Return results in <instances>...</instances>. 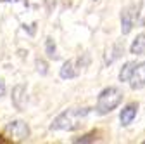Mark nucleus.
Instances as JSON below:
<instances>
[{
  "mask_svg": "<svg viewBox=\"0 0 145 144\" xmlns=\"http://www.w3.org/2000/svg\"><path fill=\"white\" fill-rule=\"evenodd\" d=\"M90 115V108H72L62 111L50 123V130H78L83 120Z\"/></svg>",
  "mask_w": 145,
  "mask_h": 144,
  "instance_id": "1",
  "label": "nucleus"
},
{
  "mask_svg": "<svg viewBox=\"0 0 145 144\" xmlns=\"http://www.w3.org/2000/svg\"><path fill=\"white\" fill-rule=\"evenodd\" d=\"M121 101H123L121 89H118V87H107V89H104V90L99 94L95 110H97L99 115H107V113H111L112 110H116V108L121 104Z\"/></svg>",
  "mask_w": 145,
  "mask_h": 144,
  "instance_id": "2",
  "label": "nucleus"
},
{
  "mask_svg": "<svg viewBox=\"0 0 145 144\" xmlns=\"http://www.w3.org/2000/svg\"><path fill=\"white\" fill-rule=\"evenodd\" d=\"M137 17H138V7L130 5V7L123 9V12H121V33L123 35H128L133 30Z\"/></svg>",
  "mask_w": 145,
  "mask_h": 144,
  "instance_id": "3",
  "label": "nucleus"
},
{
  "mask_svg": "<svg viewBox=\"0 0 145 144\" xmlns=\"http://www.w3.org/2000/svg\"><path fill=\"white\" fill-rule=\"evenodd\" d=\"M5 132L10 134V135H12L14 139H17V141H24V139H28L29 134H31L28 123L23 122V120H12L10 123H7Z\"/></svg>",
  "mask_w": 145,
  "mask_h": 144,
  "instance_id": "4",
  "label": "nucleus"
},
{
  "mask_svg": "<svg viewBox=\"0 0 145 144\" xmlns=\"http://www.w3.org/2000/svg\"><path fill=\"white\" fill-rule=\"evenodd\" d=\"M81 68H83V64L80 63V57H78V59H67V61L62 64L59 75H61V78H64V80L76 78V77L81 73Z\"/></svg>",
  "mask_w": 145,
  "mask_h": 144,
  "instance_id": "5",
  "label": "nucleus"
},
{
  "mask_svg": "<svg viewBox=\"0 0 145 144\" xmlns=\"http://www.w3.org/2000/svg\"><path fill=\"white\" fill-rule=\"evenodd\" d=\"M12 104L16 110L23 111L26 108V102H28V94H26V85L23 83H17L14 89H12Z\"/></svg>",
  "mask_w": 145,
  "mask_h": 144,
  "instance_id": "6",
  "label": "nucleus"
},
{
  "mask_svg": "<svg viewBox=\"0 0 145 144\" xmlns=\"http://www.w3.org/2000/svg\"><path fill=\"white\" fill-rule=\"evenodd\" d=\"M130 87L133 90H138V89H143L145 87V61L143 63H138L133 69V75L130 78Z\"/></svg>",
  "mask_w": 145,
  "mask_h": 144,
  "instance_id": "7",
  "label": "nucleus"
},
{
  "mask_svg": "<svg viewBox=\"0 0 145 144\" xmlns=\"http://www.w3.org/2000/svg\"><path fill=\"white\" fill-rule=\"evenodd\" d=\"M137 110H138V104H137V102H131V104H128L126 108H123V110H121V115H119L121 123H123V125H130V123L135 120V116H137Z\"/></svg>",
  "mask_w": 145,
  "mask_h": 144,
  "instance_id": "8",
  "label": "nucleus"
},
{
  "mask_svg": "<svg viewBox=\"0 0 145 144\" xmlns=\"http://www.w3.org/2000/svg\"><path fill=\"white\" fill-rule=\"evenodd\" d=\"M124 52V42H116L111 49V54L107 52V56H105V64H111L114 63L118 57H121V54Z\"/></svg>",
  "mask_w": 145,
  "mask_h": 144,
  "instance_id": "9",
  "label": "nucleus"
},
{
  "mask_svg": "<svg viewBox=\"0 0 145 144\" xmlns=\"http://www.w3.org/2000/svg\"><path fill=\"white\" fill-rule=\"evenodd\" d=\"M130 52L135 54V56H140V54L145 52V33L137 35V38L133 40V44L130 47Z\"/></svg>",
  "mask_w": 145,
  "mask_h": 144,
  "instance_id": "10",
  "label": "nucleus"
},
{
  "mask_svg": "<svg viewBox=\"0 0 145 144\" xmlns=\"http://www.w3.org/2000/svg\"><path fill=\"white\" fill-rule=\"evenodd\" d=\"M135 66H137V63H133V61L126 63V64L121 68V71H119V80H121V82H130V78H131V75H133Z\"/></svg>",
  "mask_w": 145,
  "mask_h": 144,
  "instance_id": "11",
  "label": "nucleus"
},
{
  "mask_svg": "<svg viewBox=\"0 0 145 144\" xmlns=\"http://www.w3.org/2000/svg\"><path fill=\"white\" fill-rule=\"evenodd\" d=\"M45 50H47L50 59H57V47H56V40H54L52 37H48L45 40Z\"/></svg>",
  "mask_w": 145,
  "mask_h": 144,
  "instance_id": "12",
  "label": "nucleus"
},
{
  "mask_svg": "<svg viewBox=\"0 0 145 144\" xmlns=\"http://www.w3.org/2000/svg\"><path fill=\"white\" fill-rule=\"evenodd\" d=\"M35 66H36V71H38L40 75H47L48 73V66L43 59H36L35 61Z\"/></svg>",
  "mask_w": 145,
  "mask_h": 144,
  "instance_id": "13",
  "label": "nucleus"
},
{
  "mask_svg": "<svg viewBox=\"0 0 145 144\" xmlns=\"http://www.w3.org/2000/svg\"><path fill=\"white\" fill-rule=\"evenodd\" d=\"M97 139V132H92V134H86L83 137H76V139H72V142H93Z\"/></svg>",
  "mask_w": 145,
  "mask_h": 144,
  "instance_id": "14",
  "label": "nucleus"
},
{
  "mask_svg": "<svg viewBox=\"0 0 145 144\" xmlns=\"http://www.w3.org/2000/svg\"><path fill=\"white\" fill-rule=\"evenodd\" d=\"M4 94H5V83H4V80H0V97Z\"/></svg>",
  "mask_w": 145,
  "mask_h": 144,
  "instance_id": "15",
  "label": "nucleus"
}]
</instances>
